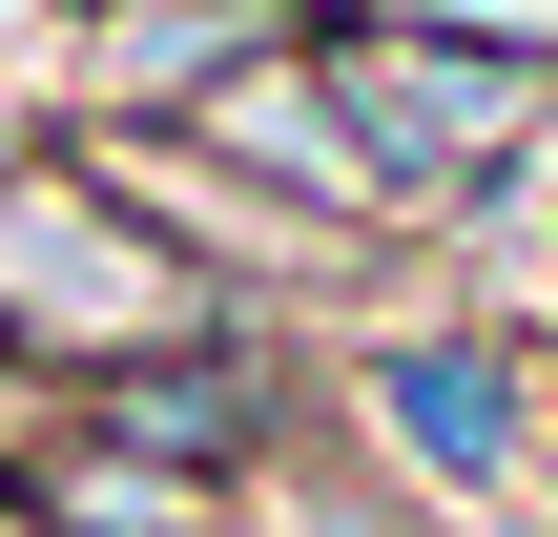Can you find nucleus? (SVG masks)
Here are the masks:
<instances>
[{"instance_id":"nucleus-8","label":"nucleus","mask_w":558,"mask_h":537,"mask_svg":"<svg viewBox=\"0 0 558 537\" xmlns=\"http://www.w3.org/2000/svg\"><path fill=\"white\" fill-rule=\"evenodd\" d=\"M393 21H456V41H518V62H558V0H393Z\"/></svg>"},{"instance_id":"nucleus-3","label":"nucleus","mask_w":558,"mask_h":537,"mask_svg":"<svg viewBox=\"0 0 558 537\" xmlns=\"http://www.w3.org/2000/svg\"><path fill=\"white\" fill-rule=\"evenodd\" d=\"M331 393H352V455H373L414 517H497V497H538V455H558L538 331H497V310H414V331H373Z\"/></svg>"},{"instance_id":"nucleus-10","label":"nucleus","mask_w":558,"mask_h":537,"mask_svg":"<svg viewBox=\"0 0 558 537\" xmlns=\"http://www.w3.org/2000/svg\"><path fill=\"white\" fill-rule=\"evenodd\" d=\"M538 207H558V145H538Z\"/></svg>"},{"instance_id":"nucleus-5","label":"nucleus","mask_w":558,"mask_h":537,"mask_svg":"<svg viewBox=\"0 0 558 537\" xmlns=\"http://www.w3.org/2000/svg\"><path fill=\"white\" fill-rule=\"evenodd\" d=\"M311 0H62L41 41V124H207L248 62H290Z\"/></svg>"},{"instance_id":"nucleus-1","label":"nucleus","mask_w":558,"mask_h":537,"mask_svg":"<svg viewBox=\"0 0 558 537\" xmlns=\"http://www.w3.org/2000/svg\"><path fill=\"white\" fill-rule=\"evenodd\" d=\"M311 83L373 166L393 228H456V207H518L558 145V62L518 41H456V21H393V0H311Z\"/></svg>"},{"instance_id":"nucleus-6","label":"nucleus","mask_w":558,"mask_h":537,"mask_svg":"<svg viewBox=\"0 0 558 537\" xmlns=\"http://www.w3.org/2000/svg\"><path fill=\"white\" fill-rule=\"evenodd\" d=\"M21 537H248V497L228 476H166V455H124V435H41L21 455Z\"/></svg>"},{"instance_id":"nucleus-7","label":"nucleus","mask_w":558,"mask_h":537,"mask_svg":"<svg viewBox=\"0 0 558 537\" xmlns=\"http://www.w3.org/2000/svg\"><path fill=\"white\" fill-rule=\"evenodd\" d=\"M269 537H435V517H414L393 476H311V455H290V476H269Z\"/></svg>"},{"instance_id":"nucleus-9","label":"nucleus","mask_w":558,"mask_h":537,"mask_svg":"<svg viewBox=\"0 0 558 537\" xmlns=\"http://www.w3.org/2000/svg\"><path fill=\"white\" fill-rule=\"evenodd\" d=\"M41 435H62V393H41V373L0 352V497H21V455H41Z\"/></svg>"},{"instance_id":"nucleus-2","label":"nucleus","mask_w":558,"mask_h":537,"mask_svg":"<svg viewBox=\"0 0 558 537\" xmlns=\"http://www.w3.org/2000/svg\"><path fill=\"white\" fill-rule=\"evenodd\" d=\"M166 331H207V290L104 207V166L41 124V145H0V352L41 373V393H104L124 352H166Z\"/></svg>"},{"instance_id":"nucleus-4","label":"nucleus","mask_w":558,"mask_h":537,"mask_svg":"<svg viewBox=\"0 0 558 537\" xmlns=\"http://www.w3.org/2000/svg\"><path fill=\"white\" fill-rule=\"evenodd\" d=\"M290 393H311V373H290V331H269V310H207V331L124 352V373H104V393H62V414H83V435H124V455H166V476L269 497V476H290V435H311Z\"/></svg>"}]
</instances>
